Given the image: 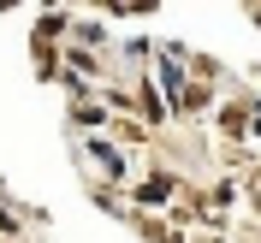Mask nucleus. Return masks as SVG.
<instances>
[{
    "label": "nucleus",
    "mask_w": 261,
    "mask_h": 243,
    "mask_svg": "<svg viewBox=\"0 0 261 243\" xmlns=\"http://www.w3.org/2000/svg\"><path fill=\"white\" fill-rule=\"evenodd\" d=\"M89 154H95V160H101V172H125V160H119V148L95 143V148H89Z\"/></svg>",
    "instance_id": "f257e3e1"
}]
</instances>
